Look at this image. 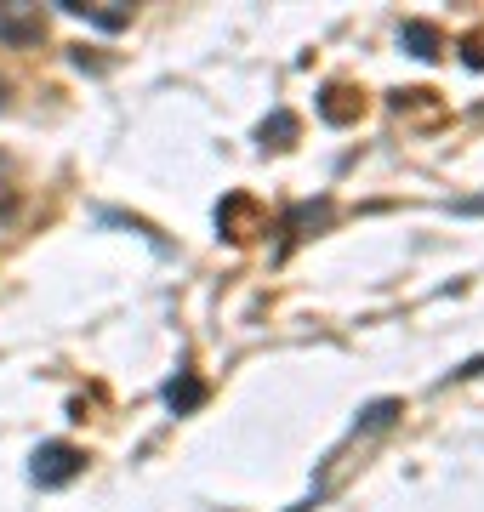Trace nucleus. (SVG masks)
I'll use <instances>...</instances> for the list:
<instances>
[{
    "label": "nucleus",
    "mask_w": 484,
    "mask_h": 512,
    "mask_svg": "<svg viewBox=\"0 0 484 512\" xmlns=\"http://www.w3.org/2000/svg\"><path fill=\"white\" fill-rule=\"evenodd\" d=\"M0 40H12V46H29V40H40V23L23 18V12H0Z\"/></svg>",
    "instance_id": "f03ea898"
},
{
    "label": "nucleus",
    "mask_w": 484,
    "mask_h": 512,
    "mask_svg": "<svg viewBox=\"0 0 484 512\" xmlns=\"http://www.w3.org/2000/svg\"><path fill=\"white\" fill-rule=\"evenodd\" d=\"M80 467H86V456H80L75 444H46L35 456V484L40 490H63L69 478H80Z\"/></svg>",
    "instance_id": "f257e3e1"
},
{
    "label": "nucleus",
    "mask_w": 484,
    "mask_h": 512,
    "mask_svg": "<svg viewBox=\"0 0 484 512\" xmlns=\"http://www.w3.org/2000/svg\"><path fill=\"white\" fill-rule=\"evenodd\" d=\"M0 109H6V80H0Z\"/></svg>",
    "instance_id": "39448f33"
},
{
    "label": "nucleus",
    "mask_w": 484,
    "mask_h": 512,
    "mask_svg": "<svg viewBox=\"0 0 484 512\" xmlns=\"http://www.w3.org/2000/svg\"><path fill=\"white\" fill-rule=\"evenodd\" d=\"M405 46H416V57H439V35L428 23H405Z\"/></svg>",
    "instance_id": "7ed1b4c3"
},
{
    "label": "nucleus",
    "mask_w": 484,
    "mask_h": 512,
    "mask_svg": "<svg viewBox=\"0 0 484 512\" xmlns=\"http://www.w3.org/2000/svg\"><path fill=\"white\" fill-rule=\"evenodd\" d=\"M166 399L177 404V410H188V404H200V387H194V382H183V387L171 382V393H166Z\"/></svg>",
    "instance_id": "20e7f679"
}]
</instances>
